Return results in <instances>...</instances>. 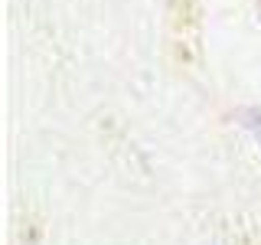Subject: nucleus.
<instances>
[{"mask_svg":"<svg viewBox=\"0 0 261 245\" xmlns=\"http://www.w3.org/2000/svg\"><path fill=\"white\" fill-rule=\"evenodd\" d=\"M248 125H251V131H255V134H258V141H261V114H251V121H248Z\"/></svg>","mask_w":261,"mask_h":245,"instance_id":"obj_1","label":"nucleus"}]
</instances>
